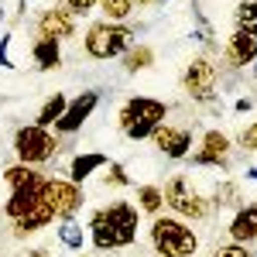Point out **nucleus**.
<instances>
[{"mask_svg":"<svg viewBox=\"0 0 257 257\" xmlns=\"http://www.w3.org/2000/svg\"><path fill=\"white\" fill-rule=\"evenodd\" d=\"M106 165H110V158H106L103 151H79L76 158L69 161V182L82 185L86 178H93L96 172H103Z\"/></svg>","mask_w":257,"mask_h":257,"instance_id":"f3484780","label":"nucleus"},{"mask_svg":"<svg viewBox=\"0 0 257 257\" xmlns=\"http://www.w3.org/2000/svg\"><path fill=\"white\" fill-rule=\"evenodd\" d=\"M45 172H38L35 165H11V168H4V182H7V189H24V185H38L45 182Z\"/></svg>","mask_w":257,"mask_h":257,"instance_id":"412c9836","label":"nucleus"},{"mask_svg":"<svg viewBox=\"0 0 257 257\" xmlns=\"http://www.w3.org/2000/svg\"><path fill=\"white\" fill-rule=\"evenodd\" d=\"M216 86H219V69L213 62L206 59V55L189 59L185 72H182V89H185V96L196 99V103H213V99L219 96Z\"/></svg>","mask_w":257,"mask_h":257,"instance_id":"6e6552de","label":"nucleus"},{"mask_svg":"<svg viewBox=\"0 0 257 257\" xmlns=\"http://www.w3.org/2000/svg\"><path fill=\"white\" fill-rule=\"evenodd\" d=\"M233 24L237 31H247L257 38V0H243L237 11H233Z\"/></svg>","mask_w":257,"mask_h":257,"instance_id":"a878e982","label":"nucleus"},{"mask_svg":"<svg viewBox=\"0 0 257 257\" xmlns=\"http://www.w3.org/2000/svg\"><path fill=\"white\" fill-rule=\"evenodd\" d=\"M35 28H38V38L65 41V38L76 35V14H72L65 4H55V7H48V11H41V14H38Z\"/></svg>","mask_w":257,"mask_h":257,"instance_id":"f8f14e48","label":"nucleus"},{"mask_svg":"<svg viewBox=\"0 0 257 257\" xmlns=\"http://www.w3.org/2000/svg\"><path fill=\"white\" fill-rule=\"evenodd\" d=\"M237 148H240V151H247V155H257V120H254V123H247V127L237 134Z\"/></svg>","mask_w":257,"mask_h":257,"instance_id":"cd10ccee","label":"nucleus"},{"mask_svg":"<svg viewBox=\"0 0 257 257\" xmlns=\"http://www.w3.org/2000/svg\"><path fill=\"white\" fill-rule=\"evenodd\" d=\"M11 35H0V65H4V69H14V59H11V55H7V45H11Z\"/></svg>","mask_w":257,"mask_h":257,"instance_id":"7c9ffc66","label":"nucleus"},{"mask_svg":"<svg viewBox=\"0 0 257 257\" xmlns=\"http://www.w3.org/2000/svg\"><path fill=\"white\" fill-rule=\"evenodd\" d=\"M161 4H165V0H161Z\"/></svg>","mask_w":257,"mask_h":257,"instance_id":"72a5a7b5","label":"nucleus"},{"mask_svg":"<svg viewBox=\"0 0 257 257\" xmlns=\"http://www.w3.org/2000/svg\"><path fill=\"white\" fill-rule=\"evenodd\" d=\"M230 158H233V141L223 131H206L199 138V148L189 155L196 168H223V172L230 168Z\"/></svg>","mask_w":257,"mask_h":257,"instance_id":"1a4fd4ad","label":"nucleus"},{"mask_svg":"<svg viewBox=\"0 0 257 257\" xmlns=\"http://www.w3.org/2000/svg\"><path fill=\"white\" fill-rule=\"evenodd\" d=\"M151 141H155V148L161 155L172 161H182L192 155V127L189 123H161Z\"/></svg>","mask_w":257,"mask_h":257,"instance_id":"9b49d317","label":"nucleus"},{"mask_svg":"<svg viewBox=\"0 0 257 257\" xmlns=\"http://www.w3.org/2000/svg\"><path fill=\"white\" fill-rule=\"evenodd\" d=\"M148 243L158 257H196L199 233L178 216H155L148 230Z\"/></svg>","mask_w":257,"mask_h":257,"instance_id":"7ed1b4c3","label":"nucleus"},{"mask_svg":"<svg viewBox=\"0 0 257 257\" xmlns=\"http://www.w3.org/2000/svg\"><path fill=\"white\" fill-rule=\"evenodd\" d=\"M151 62H155V48H151V45H134V48L123 55V72H127V76L144 72V69H151Z\"/></svg>","mask_w":257,"mask_h":257,"instance_id":"5701e85b","label":"nucleus"},{"mask_svg":"<svg viewBox=\"0 0 257 257\" xmlns=\"http://www.w3.org/2000/svg\"><path fill=\"white\" fill-rule=\"evenodd\" d=\"M89 230V243L99 254H113V250H127L138 243L141 230V209L131 199H110L106 206H99L86 219Z\"/></svg>","mask_w":257,"mask_h":257,"instance_id":"f257e3e1","label":"nucleus"},{"mask_svg":"<svg viewBox=\"0 0 257 257\" xmlns=\"http://www.w3.org/2000/svg\"><path fill=\"white\" fill-rule=\"evenodd\" d=\"M82 257H86V254H82Z\"/></svg>","mask_w":257,"mask_h":257,"instance_id":"f704fd0d","label":"nucleus"},{"mask_svg":"<svg viewBox=\"0 0 257 257\" xmlns=\"http://www.w3.org/2000/svg\"><path fill=\"white\" fill-rule=\"evenodd\" d=\"M41 199L48 202V209H52V216L59 219H76L82 213V206H86V192H82V185L76 182H69V178H55L48 175L45 178V192Z\"/></svg>","mask_w":257,"mask_h":257,"instance_id":"0eeeda50","label":"nucleus"},{"mask_svg":"<svg viewBox=\"0 0 257 257\" xmlns=\"http://www.w3.org/2000/svg\"><path fill=\"white\" fill-rule=\"evenodd\" d=\"M243 178H247V182H257V165H250V168L243 172Z\"/></svg>","mask_w":257,"mask_h":257,"instance_id":"473e14b6","label":"nucleus"},{"mask_svg":"<svg viewBox=\"0 0 257 257\" xmlns=\"http://www.w3.org/2000/svg\"><path fill=\"white\" fill-rule=\"evenodd\" d=\"M226 233H230L233 243H243V247L257 243V199H250V202H243L240 209H233Z\"/></svg>","mask_w":257,"mask_h":257,"instance_id":"4468645a","label":"nucleus"},{"mask_svg":"<svg viewBox=\"0 0 257 257\" xmlns=\"http://www.w3.org/2000/svg\"><path fill=\"white\" fill-rule=\"evenodd\" d=\"M31 59L38 65L41 72H48V69H59L62 65V41H52V38H38L31 45Z\"/></svg>","mask_w":257,"mask_h":257,"instance_id":"6ab92c4d","label":"nucleus"},{"mask_svg":"<svg viewBox=\"0 0 257 257\" xmlns=\"http://www.w3.org/2000/svg\"><path fill=\"white\" fill-rule=\"evenodd\" d=\"M65 106H69V96H65V93H52V96L41 103L35 123H38V127H55V120L65 113Z\"/></svg>","mask_w":257,"mask_h":257,"instance_id":"4be33fe9","label":"nucleus"},{"mask_svg":"<svg viewBox=\"0 0 257 257\" xmlns=\"http://www.w3.org/2000/svg\"><path fill=\"white\" fill-rule=\"evenodd\" d=\"M99 11L110 24H123L138 7H134V0H99Z\"/></svg>","mask_w":257,"mask_h":257,"instance_id":"393cba45","label":"nucleus"},{"mask_svg":"<svg viewBox=\"0 0 257 257\" xmlns=\"http://www.w3.org/2000/svg\"><path fill=\"white\" fill-rule=\"evenodd\" d=\"M209 202H213L216 209H240V206H243V202H250V199H243V192H240V182L226 178V182H219L216 189H213Z\"/></svg>","mask_w":257,"mask_h":257,"instance_id":"aec40b11","label":"nucleus"},{"mask_svg":"<svg viewBox=\"0 0 257 257\" xmlns=\"http://www.w3.org/2000/svg\"><path fill=\"white\" fill-rule=\"evenodd\" d=\"M134 38H138V31L127 28V24L96 21V24H89V31H86V38H82V48H86L89 59L110 62V59H123V55L134 48Z\"/></svg>","mask_w":257,"mask_h":257,"instance_id":"20e7f679","label":"nucleus"},{"mask_svg":"<svg viewBox=\"0 0 257 257\" xmlns=\"http://www.w3.org/2000/svg\"><path fill=\"white\" fill-rule=\"evenodd\" d=\"M138 206L141 213H148V216H158L161 206H165V196H161V185H138Z\"/></svg>","mask_w":257,"mask_h":257,"instance_id":"b1692460","label":"nucleus"},{"mask_svg":"<svg viewBox=\"0 0 257 257\" xmlns=\"http://www.w3.org/2000/svg\"><path fill=\"white\" fill-rule=\"evenodd\" d=\"M209 257H254V254H250V247H243V243H233V240H230V243H219Z\"/></svg>","mask_w":257,"mask_h":257,"instance_id":"c85d7f7f","label":"nucleus"},{"mask_svg":"<svg viewBox=\"0 0 257 257\" xmlns=\"http://www.w3.org/2000/svg\"><path fill=\"white\" fill-rule=\"evenodd\" d=\"M41 192H45V182L24 185V189H11V196H7V202H4V216L18 219V216H24V213H31V209L41 202Z\"/></svg>","mask_w":257,"mask_h":257,"instance_id":"dca6fc26","label":"nucleus"},{"mask_svg":"<svg viewBox=\"0 0 257 257\" xmlns=\"http://www.w3.org/2000/svg\"><path fill=\"white\" fill-rule=\"evenodd\" d=\"M250 110H254V99L250 96H240L237 103H233V113H250Z\"/></svg>","mask_w":257,"mask_h":257,"instance_id":"2f4dec72","label":"nucleus"},{"mask_svg":"<svg viewBox=\"0 0 257 257\" xmlns=\"http://www.w3.org/2000/svg\"><path fill=\"white\" fill-rule=\"evenodd\" d=\"M62 4H65L76 18H79V14H89L93 7H99V0H62Z\"/></svg>","mask_w":257,"mask_h":257,"instance_id":"c756f323","label":"nucleus"},{"mask_svg":"<svg viewBox=\"0 0 257 257\" xmlns=\"http://www.w3.org/2000/svg\"><path fill=\"white\" fill-rule=\"evenodd\" d=\"M254 62H257V38L233 28V35L223 45V69H247Z\"/></svg>","mask_w":257,"mask_h":257,"instance_id":"ddd939ff","label":"nucleus"},{"mask_svg":"<svg viewBox=\"0 0 257 257\" xmlns=\"http://www.w3.org/2000/svg\"><path fill=\"white\" fill-rule=\"evenodd\" d=\"M62 151L59 134L52 127H38V123H28V127H18L14 131V158L21 165H48Z\"/></svg>","mask_w":257,"mask_h":257,"instance_id":"423d86ee","label":"nucleus"},{"mask_svg":"<svg viewBox=\"0 0 257 257\" xmlns=\"http://www.w3.org/2000/svg\"><path fill=\"white\" fill-rule=\"evenodd\" d=\"M168 113H172V106H168L165 99L131 96L123 106H120L117 127H120V134H123L127 141H148V138H155V131L168 120Z\"/></svg>","mask_w":257,"mask_h":257,"instance_id":"f03ea898","label":"nucleus"},{"mask_svg":"<svg viewBox=\"0 0 257 257\" xmlns=\"http://www.w3.org/2000/svg\"><path fill=\"white\" fill-rule=\"evenodd\" d=\"M55 237H59V243L65 247V250L79 254L82 247L89 243V230L82 226L79 219H62V223H59V230H55Z\"/></svg>","mask_w":257,"mask_h":257,"instance_id":"a211bd4d","label":"nucleus"},{"mask_svg":"<svg viewBox=\"0 0 257 257\" xmlns=\"http://www.w3.org/2000/svg\"><path fill=\"white\" fill-rule=\"evenodd\" d=\"M161 196H165V206H168L178 219L202 223V219H209V213H213L209 196H202L196 185H192V178L182 175V172H178V175H172L165 185H161Z\"/></svg>","mask_w":257,"mask_h":257,"instance_id":"39448f33","label":"nucleus"},{"mask_svg":"<svg viewBox=\"0 0 257 257\" xmlns=\"http://www.w3.org/2000/svg\"><path fill=\"white\" fill-rule=\"evenodd\" d=\"M55 223V216H52V209H48V202L41 199L38 206L31 209V213H24V216L18 219H11V233L18 240H28V237H35V233H41L45 226H52Z\"/></svg>","mask_w":257,"mask_h":257,"instance_id":"2eb2a0df","label":"nucleus"},{"mask_svg":"<svg viewBox=\"0 0 257 257\" xmlns=\"http://www.w3.org/2000/svg\"><path fill=\"white\" fill-rule=\"evenodd\" d=\"M103 185H106V189H110V185H113V189H127V185H131L127 168H123L120 161H110V165H106V175H103Z\"/></svg>","mask_w":257,"mask_h":257,"instance_id":"bb28decb","label":"nucleus"},{"mask_svg":"<svg viewBox=\"0 0 257 257\" xmlns=\"http://www.w3.org/2000/svg\"><path fill=\"white\" fill-rule=\"evenodd\" d=\"M99 106V93L96 89H82L76 99H69V106H65V113H62L59 120H55V134H76V131H82L86 127V120L96 113Z\"/></svg>","mask_w":257,"mask_h":257,"instance_id":"9d476101","label":"nucleus"}]
</instances>
